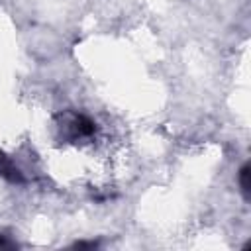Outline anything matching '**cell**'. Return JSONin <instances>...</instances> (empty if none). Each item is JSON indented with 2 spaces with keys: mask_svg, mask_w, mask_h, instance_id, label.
<instances>
[{
  "mask_svg": "<svg viewBox=\"0 0 251 251\" xmlns=\"http://www.w3.org/2000/svg\"><path fill=\"white\" fill-rule=\"evenodd\" d=\"M0 175L2 176H6L8 180H12V182H20L22 180V175H20V171L12 165V161H8L4 155H0Z\"/></svg>",
  "mask_w": 251,
  "mask_h": 251,
  "instance_id": "cell-1",
  "label": "cell"
},
{
  "mask_svg": "<svg viewBox=\"0 0 251 251\" xmlns=\"http://www.w3.org/2000/svg\"><path fill=\"white\" fill-rule=\"evenodd\" d=\"M249 165H243L241 171H239V184H241V190L245 194V198H249V190H251V182H249Z\"/></svg>",
  "mask_w": 251,
  "mask_h": 251,
  "instance_id": "cell-2",
  "label": "cell"
}]
</instances>
